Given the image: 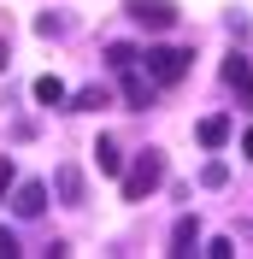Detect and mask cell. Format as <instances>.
I'll return each instance as SVG.
<instances>
[{"instance_id":"14","label":"cell","mask_w":253,"mask_h":259,"mask_svg":"<svg viewBox=\"0 0 253 259\" xmlns=\"http://www.w3.org/2000/svg\"><path fill=\"white\" fill-rule=\"evenodd\" d=\"M200 183H206V189H224V183H230V165H224V159H206Z\"/></svg>"},{"instance_id":"2","label":"cell","mask_w":253,"mask_h":259,"mask_svg":"<svg viewBox=\"0 0 253 259\" xmlns=\"http://www.w3.org/2000/svg\"><path fill=\"white\" fill-rule=\"evenodd\" d=\"M189 59H194L189 48H147V53H142L147 77H153L159 89H171V82H183V77H189Z\"/></svg>"},{"instance_id":"3","label":"cell","mask_w":253,"mask_h":259,"mask_svg":"<svg viewBox=\"0 0 253 259\" xmlns=\"http://www.w3.org/2000/svg\"><path fill=\"white\" fill-rule=\"evenodd\" d=\"M118 77H124V100H130V112H147V106H153V95H159V82L147 77L142 53H136V59H130L124 71H118Z\"/></svg>"},{"instance_id":"10","label":"cell","mask_w":253,"mask_h":259,"mask_svg":"<svg viewBox=\"0 0 253 259\" xmlns=\"http://www.w3.org/2000/svg\"><path fill=\"white\" fill-rule=\"evenodd\" d=\"M224 142H230V118H224V112L200 118V147H224Z\"/></svg>"},{"instance_id":"8","label":"cell","mask_w":253,"mask_h":259,"mask_svg":"<svg viewBox=\"0 0 253 259\" xmlns=\"http://www.w3.org/2000/svg\"><path fill=\"white\" fill-rule=\"evenodd\" d=\"M194 242H200V224L183 212V218H177V230H171V253H177V259H183V253H194Z\"/></svg>"},{"instance_id":"9","label":"cell","mask_w":253,"mask_h":259,"mask_svg":"<svg viewBox=\"0 0 253 259\" xmlns=\"http://www.w3.org/2000/svg\"><path fill=\"white\" fill-rule=\"evenodd\" d=\"M95 165L106 171V177H118V171H124V153H118V142H112V136H100V142H95Z\"/></svg>"},{"instance_id":"15","label":"cell","mask_w":253,"mask_h":259,"mask_svg":"<svg viewBox=\"0 0 253 259\" xmlns=\"http://www.w3.org/2000/svg\"><path fill=\"white\" fill-rule=\"evenodd\" d=\"M130 59H136V48H130V41H112V48H106V65H112V71H124Z\"/></svg>"},{"instance_id":"5","label":"cell","mask_w":253,"mask_h":259,"mask_svg":"<svg viewBox=\"0 0 253 259\" xmlns=\"http://www.w3.org/2000/svg\"><path fill=\"white\" fill-rule=\"evenodd\" d=\"M224 82L241 95V112H253V65L241 59V53H230V59H224Z\"/></svg>"},{"instance_id":"7","label":"cell","mask_w":253,"mask_h":259,"mask_svg":"<svg viewBox=\"0 0 253 259\" xmlns=\"http://www.w3.org/2000/svg\"><path fill=\"white\" fill-rule=\"evenodd\" d=\"M53 189H59L65 206H82V171L77 165H59V171H53Z\"/></svg>"},{"instance_id":"19","label":"cell","mask_w":253,"mask_h":259,"mask_svg":"<svg viewBox=\"0 0 253 259\" xmlns=\"http://www.w3.org/2000/svg\"><path fill=\"white\" fill-rule=\"evenodd\" d=\"M6 65H12V41H6V35H0V71H6Z\"/></svg>"},{"instance_id":"6","label":"cell","mask_w":253,"mask_h":259,"mask_svg":"<svg viewBox=\"0 0 253 259\" xmlns=\"http://www.w3.org/2000/svg\"><path fill=\"white\" fill-rule=\"evenodd\" d=\"M48 206V183H12V212L18 218H41Z\"/></svg>"},{"instance_id":"11","label":"cell","mask_w":253,"mask_h":259,"mask_svg":"<svg viewBox=\"0 0 253 259\" xmlns=\"http://www.w3.org/2000/svg\"><path fill=\"white\" fill-rule=\"evenodd\" d=\"M35 35L59 41V35H71V18H65V12H41V18H35Z\"/></svg>"},{"instance_id":"12","label":"cell","mask_w":253,"mask_h":259,"mask_svg":"<svg viewBox=\"0 0 253 259\" xmlns=\"http://www.w3.org/2000/svg\"><path fill=\"white\" fill-rule=\"evenodd\" d=\"M35 100L41 106H65V82L59 77H35Z\"/></svg>"},{"instance_id":"4","label":"cell","mask_w":253,"mask_h":259,"mask_svg":"<svg viewBox=\"0 0 253 259\" xmlns=\"http://www.w3.org/2000/svg\"><path fill=\"white\" fill-rule=\"evenodd\" d=\"M124 12L142 30H177V6L171 0H124Z\"/></svg>"},{"instance_id":"16","label":"cell","mask_w":253,"mask_h":259,"mask_svg":"<svg viewBox=\"0 0 253 259\" xmlns=\"http://www.w3.org/2000/svg\"><path fill=\"white\" fill-rule=\"evenodd\" d=\"M206 253H212V259H230V253H236V242H230V236H212V242H206Z\"/></svg>"},{"instance_id":"1","label":"cell","mask_w":253,"mask_h":259,"mask_svg":"<svg viewBox=\"0 0 253 259\" xmlns=\"http://www.w3.org/2000/svg\"><path fill=\"white\" fill-rule=\"evenodd\" d=\"M159 183H165V153H159V147H142L136 165L124 171V200H147Z\"/></svg>"},{"instance_id":"20","label":"cell","mask_w":253,"mask_h":259,"mask_svg":"<svg viewBox=\"0 0 253 259\" xmlns=\"http://www.w3.org/2000/svg\"><path fill=\"white\" fill-rule=\"evenodd\" d=\"M241 159H253V130H247V136H241Z\"/></svg>"},{"instance_id":"13","label":"cell","mask_w":253,"mask_h":259,"mask_svg":"<svg viewBox=\"0 0 253 259\" xmlns=\"http://www.w3.org/2000/svg\"><path fill=\"white\" fill-rule=\"evenodd\" d=\"M106 106V89H77V100H71V112H100Z\"/></svg>"},{"instance_id":"17","label":"cell","mask_w":253,"mask_h":259,"mask_svg":"<svg viewBox=\"0 0 253 259\" xmlns=\"http://www.w3.org/2000/svg\"><path fill=\"white\" fill-rule=\"evenodd\" d=\"M12 183H18V177H12V159L0 153V200H6V189H12Z\"/></svg>"},{"instance_id":"18","label":"cell","mask_w":253,"mask_h":259,"mask_svg":"<svg viewBox=\"0 0 253 259\" xmlns=\"http://www.w3.org/2000/svg\"><path fill=\"white\" fill-rule=\"evenodd\" d=\"M18 253V236H12V230H0V259H12Z\"/></svg>"}]
</instances>
